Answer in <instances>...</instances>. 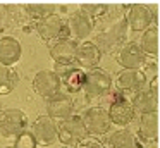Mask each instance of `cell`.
I'll list each match as a JSON object with an SVG mask.
<instances>
[{
  "label": "cell",
  "instance_id": "obj_22",
  "mask_svg": "<svg viewBox=\"0 0 160 148\" xmlns=\"http://www.w3.org/2000/svg\"><path fill=\"white\" fill-rule=\"evenodd\" d=\"M16 84H18V72L12 67L0 65V96L12 93Z\"/></svg>",
  "mask_w": 160,
  "mask_h": 148
},
{
  "label": "cell",
  "instance_id": "obj_19",
  "mask_svg": "<svg viewBox=\"0 0 160 148\" xmlns=\"http://www.w3.org/2000/svg\"><path fill=\"white\" fill-rule=\"evenodd\" d=\"M131 105H132V109H134V112H138V114L157 112V109H158V95L145 86L143 89L132 93Z\"/></svg>",
  "mask_w": 160,
  "mask_h": 148
},
{
  "label": "cell",
  "instance_id": "obj_10",
  "mask_svg": "<svg viewBox=\"0 0 160 148\" xmlns=\"http://www.w3.org/2000/svg\"><path fill=\"white\" fill-rule=\"evenodd\" d=\"M74 112V100L67 93H59L47 100V115L53 120H62L72 115Z\"/></svg>",
  "mask_w": 160,
  "mask_h": 148
},
{
  "label": "cell",
  "instance_id": "obj_3",
  "mask_svg": "<svg viewBox=\"0 0 160 148\" xmlns=\"http://www.w3.org/2000/svg\"><path fill=\"white\" fill-rule=\"evenodd\" d=\"M81 120L86 129V134H93V136H100V134L108 133L112 122L108 112L102 107H90L81 114Z\"/></svg>",
  "mask_w": 160,
  "mask_h": 148
},
{
  "label": "cell",
  "instance_id": "obj_2",
  "mask_svg": "<svg viewBox=\"0 0 160 148\" xmlns=\"http://www.w3.org/2000/svg\"><path fill=\"white\" fill-rule=\"evenodd\" d=\"M112 88V76L107 71L100 67H95L91 71L84 72V83H83V91L86 98L93 100L98 96H103L110 91Z\"/></svg>",
  "mask_w": 160,
  "mask_h": 148
},
{
  "label": "cell",
  "instance_id": "obj_1",
  "mask_svg": "<svg viewBox=\"0 0 160 148\" xmlns=\"http://www.w3.org/2000/svg\"><path fill=\"white\" fill-rule=\"evenodd\" d=\"M126 40H128V24L122 17V19L112 23L107 29L98 33L91 43L98 48L100 54H114L126 43Z\"/></svg>",
  "mask_w": 160,
  "mask_h": 148
},
{
  "label": "cell",
  "instance_id": "obj_6",
  "mask_svg": "<svg viewBox=\"0 0 160 148\" xmlns=\"http://www.w3.org/2000/svg\"><path fill=\"white\" fill-rule=\"evenodd\" d=\"M33 88L43 98H52V96L62 93V83L60 78L57 76L55 71H48V69H43L38 71L33 78Z\"/></svg>",
  "mask_w": 160,
  "mask_h": 148
},
{
  "label": "cell",
  "instance_id": "obj_7",
  "mask_svg": "<svg viewBox=\"0 0 160 148\" xmlns=\"http://www.w3.org/2000/svg\"><path fill=\"white\" fill-rule=\"evenodd\" d=\"M128 29L132 31H146L153 23H155V16L150 7L143 5V3H134L126 10L124 17Z\"/></svg>",
  "mask_w": 160,
  "mask_h": 148
},
{
  "label": "cell",
  "instance_id": "obj_26",
  "mask_svg": "<svg viewBox=\"0 0 160 148\" xmlns=\"http://www.w3.org/2000/svg\"><path fill=\"white\" fill-rule=\"evenodd\" d=\"M14 148H36V141L33 138L31 133H21L19 136H16V145Z\"/></svg>",
  "mask_w": 160,
  "mask_h": 148
},
{
  "label": "cell",
  "instance_id": "obj_12",
  "mask_svg": "<svg viewBox=\"0 0 160 148\" xmlns=\"http://www.w3.org/2000/svg\"><path fill=\"white\" fill-rule=\"evenodd\" d=\"M36 145H52L57 140V124L48 115H40L31 127Z\"/></svg>",
  "mask_w": 160,
  "mask_h": 148
},
{
  "label": "cell",
  "instance_id": "obj_8",
  "mask_svg": "<svg viewBox=\"0 0 160 148\" xmlns=\"http://www.w3.org/2000/svg\"><path fill=\"white\" fill-rule=\"evenodd\" d=\"M115 84L124 93H136L148 84V79L141 69H122L115 78Z\"/></svg>",
  "mask_w": 160,
  "mask_h": 148
},
{
  "label": "cell",
  "instance_id": "obj_24",
  "mask_svg": "<svg viewBox=\"0 0 160 148\" xmlns=\"http://www.w3.org/2000/svg\"><path fill=\"white\" fill-rule=\"evenodd\" d=\"M24 10L31 19L42 21V19H45V17L55 14V5H53V3H26Z\"/></svg>",
  "mask_w": 160,
  "mask_h": 148
},
{
  "label": "cell",
  "instance_id": "obj_13",
  "mask_svg": "<svg viewBox=\"0 0 160 148\" xmlns=\"http://www.w3.org/2000/svg\"><path fill=\"white\" fill-rule=\"evenodd\" d=\"M78 50V41L72 38H59L55 43L50 47V57L57 62L59 65L72 64Z\"/></svg>",
  "mask_w": 160,
  "mask_h": 148
},
{
  "label": "cell",
  "instance_id": "obj_20",
  "mask_svg": "<svg viewBox=\"0 0 160 148\" xmlns=\"http://www.w3.org/2000/svg\"><path fill=\"white\" fill-rule=\"evenodd\" d=\"M139 136L145 141L158 140V114L157 112L141 114V117H139Z\"/></svg>",
  "mask_w": 160,
  "mask_h": 148
},
{
  "label": "cell",
  "instance_id": "obj_9",
  "mask_svg": "<svg viewBox=\"0 0 160 148\" xmlns=\"http://www.w3.org/2000/svg\"><path fill=\"white\" fill-rule=\"evenodd\" d=\"M117 62L122 69H141L146 62V55L141 52L138 43L126 41L117 50Z\"/></svg>",
  "mask_w": 160,
  "mask_h": 148
},
{
  "label": "cell",
  "instance_id": "obj_21",
  "mask_svg": "<svg viewBox=\"0 0 160 148\" xmlns=\"http://www.w3.org/2000/svg\"><path fill=\"white\" fill-rule=\"evenodd\" d=\"M139 48L145 55H152V57L158 55V28L150 26L143 33L141 41H139Z\"/></svg>",
  "mask_w": 160,
  "mask_h": 148
},
{
  "label": "cell",
  "instance_id": "obj_14",
  "mask_svg": "<svg viewBox=\"0 0 160 148\" xmlns=\"http://www.w3.org/2000/svg\"><path fill=\"white\" fill-rule=\"evenodd\" d=\"M36 33L43 41H52V40H59L62 38L64 33V21L62 17H59L57 14L48 16L42 21H36Z\"/></svg>",
  "mask_w": 160,
  "mask_h": 148
},
{
  "label": "cell",
  "instance_id": "obj_16",
  "mask_svg": "<svg viewBox=\"0 0 160 148\" xmlns=\"http://www.w3.org/2000/svg\"><path fill=\"white\" fill-rule=\"evenodd\" d=\"M107 112H108V117H110V122L115 124L117 127L129 126L134 120V115H136L131 102H128V100H117V102H114Z\"/></svg>",
  "mask_w": 160,
  "mask_h": 148
},
{
  "label": "cell",
  "instance_id": "obj_4",
  "mask_svg": "<svg viewBox=\"0 0 160 148\" xmlns=\"http://www.w3.org/2000/svg\"><path fill=\"white\" fill-rule=\"evenodd\" d=\"M28 126V115L19 109H5L0 112V134L14 138L24 133Z\"/></svg>",
  "mask_w": 160,
  "mask_h": 148
},
{
  "label": "cell",
  "instance_id": "obj_18",
  "mask_svg": "<svg viewBox=\"0 0 160 148\" xmlns=\"http://www.w3.org/2000/svg\"><path fill=\"white\" fill-rule=\"evenodd\" d=\"M22 55V47L21 41L12 36H4L0 38V65H14L16 62L21 60Z\"/></svg>",
  "mask_w": 160,
  "mask_h": 148
},
{
  "label": "cell",
  "instance_id": "obj_5",
  "mask_svg": "<svg viewBox=\"0 0 160 148\" xmlns=\"http://www.w3.org/2000/svg\"><path fill=\"white\" fill-rule=\"evenodd\" d=\"M86 136V129L83 126V120L79 115H69L66 119L60 120V124L57 126V138L62 145H69L74 146L78 141H81Z\"/></svg>",
  "mask_w": 160,
  "mask_h": 148
},
{
  "label": "cell",
  "instance_id": "obj_25",
  "mask_svg": "<svg viewBox=\"0 0 160 148\" xmlns=\"http://www.w3.org/2000/svg\"><path fill=\"white\" fill-rule=\"evenodd\" d=\"M105 10H107V5H103V3H83L81 5V12L86 14L90 19L103 16Z\"/></svg>",
  "mask_w": 160,
  "mask_h": 148
},
{
  "label": "cell",
  "instance_id": "obj_15",
  "mask_svg": "<svg viewBox=\"0 0 160 148\" xmlns=\"http://www.w3.org/2000/svg\"><path fill=\"white\" fill-rule=\"evenodd\" d=\"M57 69L62 72H57V76L60 78V83L67 88L69 93H76L83 88L84 83V71L78 69L74 64H66V65H59L57 64Z\"/></svg>",
  "mask_w": 160,
  "mask_h": 148
},
{
  "label": "cell",
  "instance_id": "obj_27",
  "mask_svg": "<svg viewBox=\"0 0 160 148\" xmlns=\"http://www.w3.org/2000/svg\"><path fill=\"white\" fill-rule=\"evenodd\" d=\"M74 148H105V146H103V143H100V141L97 140V138L84 136L81 141H78V143L74 145Z\"/></svg>",
  "mask_w": 160,
  "mask_h": 148
},
{
  "label": "cell",
  "instance_id": "obj_11",
  "mask_svg": "<svg viewBox=\"0 0 160 148\" xmlns=\"http://www.w3.org/2000/svg\"><path fill=\"white\" fill-rule=\"evenodd\" d=\"M100 59H102V54L98 52V48L93 43H90V41H84V43L78 45L76 57H74L72 64L78 69L86 72V71H91V69L97 67L100 64Z\"/></svg>",
  "mask_w": 160,
  "mask_h": 148
},
{
  "label": "cell",
  "instance_id": "obj_23",
  "mask_svg": "<svg viewBox=\"0 0 160 148\" xmlns=\"http://www.w3.org/2000/svg\"><path fill=\"white\" fill-rule=\"evenodd\" d=\"M108 148H136L134 136L128 129H117L108 136Z\"/></svg>",
  "mask_w": 160,
  "mask_h": 148
},
{
  "label": "cell",
  "instance_id": "obj_17",
  "mask_svg": "<svg viewBox=\"0 0 160 148\" xmlns=\"http://www.w3.org/2000/svg\"><path fill=\"white\" fill-rule=\"evenodd\" d=\"M67 29H69L71 36H72L74 41L78 40H84V38L90 36V33L93 31V19L83 14L81 10L74 12L72 16L67 21Z\"/></svg>",
  "mask_w": 160,
  "mask_h": 148
},
{
  "label": "cell",
  "instance_id": "obj_28",
  "mask_svg": "<svg viewBox=\"0 0 160 148\" xmlns=\"http://www.w3.org/2000/svg\"><path fill=\"white\" fill-rule=\"evenodd\" d=\"M4 148H14V146H4Z\"/></svg>",
  "mask_w": 160,
  "mask_h": 148
}]
</instances>
